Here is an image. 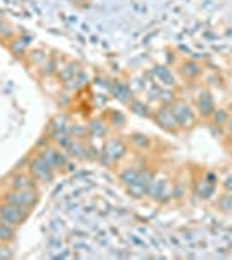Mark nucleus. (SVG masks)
I'll use <instances>...</instances> for the list:
<instances>
[{
  "instance_id": "f257e3e1",
  "label": "nucleus",
  "mask_w": 232,
  "mask_h": 260,
  "mask_svg": "<svg viewBox=\"0 0 232 260\" xmlns=\"http://www.w3.org/2000/svg\"><path fill=\"white\" fill-rule=\"evenodd\" d=\"M42 198V192L39 187H29V189H6L0 194V200L7 201V203L18 205V207H23L26 210H31L39 205V201Z\"/></svg>"
},
{
  "instance_id": "f03ea898",
  "label": "nucleus",
  "mask_w": 232,
  "mask_h": 260,
  "mask_svg": "<svg viewBox=\"0 0 232 260\" xmlns=\"http://www.w3.org/2000/svg\"><path fill=\"white\" fill-rule=\"evenodd\" d=\"M24 169L33 175V179L39 182V186H49V184H52L54 180H56V175H57V172L44 160V156H42L39 151L33 153L31 156L28 158Z\"/></svg>"
},
{
  "instance_id": "7ed1b4c3",
  "label": "nucleus",
  "mask_w": 232,
  "mask_h": 260,
  "mask_svg": "<svg viewBox=\"0 0 232 260\" xmlns=\"http://www.w3.org/2000/svg\"><path fill=\"white\" fill-rule=\"evenodd\" d=\"M126 153H128L126 142L120 137H113V139H108L104 142L103 149L99 153V160L106 167H115L126 156Z\"/></svg>"
},
{
  "instance_id": "20e7f679",
  "label": "nucleus",
  "mask_w": 232,
  "mask_h": 260,
  "mask_svg": "<svg viewBox=\"0 0 232 260\" xmlns=\"http://www.w3.org/2000/svg\"><path fill=\"white\" fill-rule=\"evenodd\" d=\"M29 215H31V210H26L23 207H18V205H12L0 200V224L19 229L29 219Z\"/></svg>"
},
{
  "instance_id": "39448f33",
  "label": "nucleus",
  "mask_w": 232,
  "mask_h": 260,
  "mask_svg": "<svg viewBox=\"0 0 232 260\" xmlns=\"http://www.w3.org/2000/svg\"><path fill=\"white\" fill-rule=\"evenodd\" d=\"M39 153L44 156V160L47 161L49 165L57 172V174L68 167L70 154L66 153L64 149L59 148V146H56V144H47L45 148H42Z\"/></svg>"
},
{
  "instance_id": "423d86ee",
  "label": "nucleus",
  "mask_w": 232,
  "mask_h": 260,
  "mask_svg": "<svg viewBox=\"0 0 232 260\" xmlns=\"http://www.w3.org/2000/svg\"><path fill=\"white\" fill-rule=\"evenodd\" d=\"M153 172L146 167H142V170L139 172L137 179L134 180L132 184L126 186V192H128L132 198H144V196L149 192V187H151V182H153Z\"/></svg>"
},
{
  "instance_id": "0eeeda50",
  "label": "nucleus",
  "mask_w": 232,
  "mask_h": 260,
  "mask_svg": "<svg viewBox=\"0 0 232 260\" xmlns=\"http://www.w3.org/2000/svg\"><path fill=\"white\" fill-rule=\"evenodd\" d=\"M4 184H6V187H9V189H29V187H39V182L33 179V175L29 174L26 169L14 170L11 175H7Z\"/></svg>"
},
{
  "instance_id": "6e6552de",
  "label": "nucleus",
  "mask_w": 232,
  "mask_h": 260,
  "mask_svg": "<svg viewBox=\"0 0 232 260\" xmlns=\"http://www.w3.org/2000/svg\"><path fill=\"white\" fill-rule=\"evenodd\" d=\"M147 194L151 196L154 201H167L174 194V187H172L170 180L168 179H158V177H153V182H151V187H149V192Z\"/></svg>"
},
{
  "instance_id": "1a4fd4ad",
  "label": "nucleus",
  "mask_w": 232,
  "mask_h": 260,
  "mask_svg": "<svg viewBox=\"0 0 232 260\" xmlns=\"http://www.w3.org/2000/svg\"><path fill=\"white\" fill-rule=\"evenodd\" d=\"M172 113H174L177 123L179 127H192L194 123V113L191 111V108L184 103H174L172 104Z\"/></svg>"
},
{
  "instance_id": "9d476101",
  "label": "nucleus",
  "mask_w": 232,
  "mask_h": 260,
  "mask_svg": "<svg viewBox=\"0 0 232 260\" xmlns=\"http://www.w3.org/2000/svg\"><path fill=\"white\" fill-rule=\"evenodd\" d=\"M154 120H156V123L167 130V132H177L179 123H177L174 113H172V108H161V110L154 115Z\"/></svg>"
},
{
  "instance_id": "9b49d317",
  "label": "nucleus",
  "mask_w": 232,
  "mask_h": 260,
  "mask_svg": "<svg viewBox=\"0 0 232 260\" xmlns=\"http://www.w3.org/2000/svg\"><path fill=\"white\" fill-rule=\"evenodd\" d=\"M197 110H200L201 116H205V118H208V116H212L215 113L213 99L210 95V92H201V95L197 98Z\"/></svg>"
},
{
  "instance_id": "f8f14e48",
  "label": "nucleus",
  "mask_w": 232,
  "mask_h": 260,
  "mask_svg": "<svg viewBox=\"0 0 232 260\" xmlns=\"http://www.w3.org/2000/svg\"><path fill=\"white\" fill-rule=\"evenodd\" d=\"M28 45L29 42L24 37H14V39L9 40V50L16 57H23L28 52Z\"/></svg>"
},
{
  "instance_id": "ddd939ff",
  "label": "nucleus",
  "mask_w": 232,
  "mask_h": 260,
  "mask_svg": "<svg viewBox=\"0 0 232 260\" xmlns=\"http://www.w3.org/2000/svg\"><path fill=\"white\" fill-rule=\"evenodd\" d=\"M108 121L103 120V118H97L92 121L90 125H88V132L92 134V136H97V137H104L108 134Z\"/></svg>"
},
{
  "instance_id": "4468645a",
  "label": "nucleus",
  "mask_w": 232,
  "mask_h": 260,
  "mask_svg": "<svg viewBox=\"0 0 232 260\" xmlns=\"http://www.w3.org/2000/svg\"><path fill=\"white\" fill-rule=\"evenodd\" d=\"M128 142L132 144V148H136L139 151L147 149V148H149V144H151L149 137L144 136V134H132V136L128 137Z\"/></svg>"
},
{
  "instance_id": "2eb2a0df",
  "label": "nucleus",
  "mask_w": 232,
  "mask_h": 260,
  "mask_svg": "<svg viewBox=\"0 0 232 260\" xmlns=\"http://www.w3.org/2000/svg\"><path fill=\"white\" fill-rule=\"evenodd\" d=\"M16 233L18 229L11 228V225L0 224V243H6V245H11V243L16 241Z\"/></svg>"
},
{
  "instance_id": "dca6fc26",
  "label": "nucleus",
  "mask_w": 232,
  "mask_h": 260,
  "mask_svg": "<svg viewBox=\"0 0 232 260\" xmlns=\"http://www.w3.org/2000/svg\"><path fill=\"white\" fill-rule=\"evenodd\" d=\"M14 37H16L14 28H12L11 24L7 23L6 19H2V18H0V40H4V42H9L11 39H14Z\"/></svg>"
},
{
  "instance_id": "f3484780",
  "label": "nucleus",
  "mask_w": 232,
  "mask_h": 260,
  "mask_svg": "<svg viewBox=\"0 0 232 260\" xmlns=\"http://www.w3.org/2000/svg\"><path fill=\"white\" fill-rule=\"evenodd\" d=\"M88 127H85V125H75V123H70V136L73 137V139H78L82 141L83 137L88 136Z\"/></svg>"
},
{
  "instance_id": "a211bd4d",
  "label": "nucleus",
  "mask_w": 232,
  "mask_h": 260,
  "mask_svg": "<svg viewBox=\"0 0 232 260\" xmlns=\"http://www.w3.org/2000/svg\"><path fill=\"white\" fill-rule=\"evenodd\" d=\"M113 94L116 95L120 101H123V103H130V90L128 87L125 85V83H116L115 87H113Z\"/></svg>"
},
{
  "instance_id": "6ab92c4d",
  "label": "nucleus",
  "mask_w": 232,
  "mask_h": 260,
  "mask_svg": "<svg viewBox=\"0 0 232 260\" xmlns=\"http://www.w3.org/2000/svg\"><path fill=\"white\" fill-rule=\"evenodd\" d=\"M14 257V250L11 248V245H6V243H0V260H9Z\"/></svg>"
},
{
  "instance_id": "aec40b11",
  "label": "nucleus",
  "mask_w": 232,
  "mask_h": 260,
  "mask_svg": "<svg viewBox=\"0 0 232 260\" xmlns=\"http://www.w3.org/2000/svg\"><path fill=\"white\" fill-rule=\"evenodd\" d=\"M218 207H220L222 210H232V194L223 196L220 200V203H218Z\"/></svg>"
},
{
  "instance_id": "412c9836",
  "label": "nucleus",
  "mask_w": 232,
  "mask_h": 260,
  "mask_svg": "<svg viewBox=\"0 0 232 260\" xmlns=\"http://www.w3.org/2000/svg\"><path fill=\"white\" fill-rule=\"evenodd\" d=\"M230 130H232V123H230Z\"/></svg>"
}]
</instances>
